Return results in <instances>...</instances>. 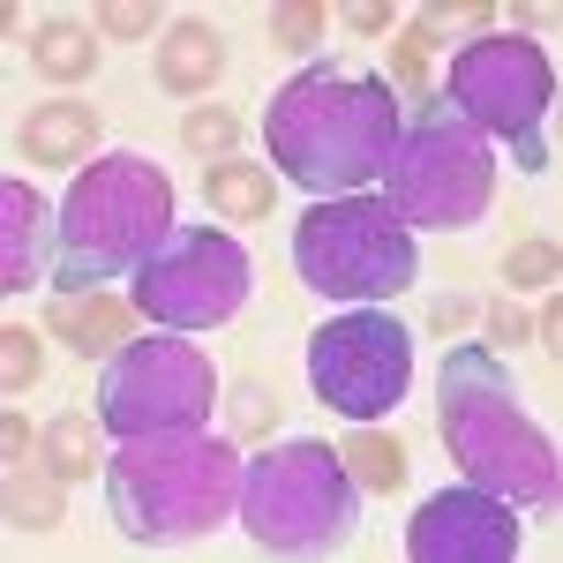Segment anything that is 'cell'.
I'll return each instance as SVG.
<instances>
[{"instance_id":"27","label":"cell","mask_w":563,"mask_h":563,"mask_svg":"<svg viewBox=\"0 0 563 563\" xmlns=\"http://www.w3.org/2000/svg\"><path fill=\"white\" fill-rule=\"evenodd\" d=\"M0 376H8V390H31L38 384V331H31V323H8V331H0Z\"/></svg>"},{"instance_id":"21","label":"cell","mask_w":563,"mask_h":563,"mask_svg":"<svg viewBox=\"0 0 563 563\" xmlns=\"http://www.w3.org/2000/svg\"><path fill=\"white\" fill-rule=\"evenodd\" d=\"M31 60H38V76H53V84H84L90 68H98V38H90L84 23L53 15V23H38V38H31Z\"/></svg>"},{"instance_id":"4","label":"cell","mask_w":563,"mask_h":563,"mask_svg":"<svg viewBox=\"0 0 563 563\" xmlns=\"http://www.w3.org/2000/svg\"><path fill=\"white\" fill-rule=\"evenodd\" d=\"M233 496H241V451L211 429L121 435L106 451V511L143 549L225 526Z\"/></svg>"},{"instance_id":"15","label":"cell","mask_w":563,"mask_h":563,"mask_svg":"<svg viewBox=\"0 0 563 563\" xmlns=\"http://www.w3.org/2000/svg\"><path fill=\"white\" fill-rule=\"evenodd\" d=\"M15 151L31 166H90V151H98V106H84V98H45L38 113L15 129Z\"/></svg>"},{"instance_id":"31","label":"cell","mask_w":563,"mask_h":563,"mask_svg":"<svg viewBox=\"0 0 563 563\" xmlns=\"http://www.w3.org/2000/svg\"><path fill=\"white\" fill-rule=\"evenodd\" d=\"M488 339H496V346H526V308L519 301H496V308H488Z\"/></svg>"},{"instance_id":"6","label":"cell","mask_w":563,"mask_h":563,"mask_svg":"<svg viewBox=\"0 0 563 563\" xmlns=\"http://www.w3.org/2000/svg\"><path fill=\"white\" fill-rule=\"evenodd\" d=\"M496 196V151L488 135L443 98H413L398 113V143H390V166H384V203L406 225H435V233H459L474 225Z\"/></svg>"},{"instance_id":"20","label":"cell","mask_w":563,"mask_h":563,"mask_svg":"<svg viewBox=\"0 0 563 563\" xmlns=\"http://www.w3.org/2000/svg\"><path fill=\"white\" fill-rule=\"evenodd\" d=\"M346 474H353V488H368V496H398L406 488V443L398 435H384L376 421H361V429L346 435Z\"/></svg>"},{"instance_id":"2","label":"cell","mask_w":563,"mask_h":563,"mask_svg":"<svg viewBox=\"0 0 563 563\" xmlns=\"http://www.w3.org/2000/svg\"><path fill=\"white\" fill-rule=\"evenodd\" d=\"M435 435H443L451 466H466V481L504 496V504H549L563 481L549 429H533L511 368L488 346L443 353V368H435Z\"/></svg>"},{"instance_id":"29","label":"cell","mask_w":563,"mask_h":563,"mask_svg":"<svg viewBox=\"0 0 563 563\" xmlns=\"http://www.w3.org/2000/svg\"><path fill=\"white\" fill-rule=\"evenodd\" d=\"M98 23H106V38H151L158 31V8L151 0H113Z\"/></svg>"},{"instance_id":"19","label":"cell","mask_w":563,"mask_h":563,"mask_svg":"<svg viewBox=\"0 0 563 563\" xmlns=\"http://www.w3.org/2000/svg\"><path fill=\"white\" fill-rule=\"evenodd\" d=\"M38 466H53L60 481H90L106 474V435L90 413H60V421H45L38 435Z\"/></svg>"},{"instance_id":"30","label":"cell","mask_w":563,"mask_h":563,"mask_svg":"<svg viewBox=\"0 0 563 563\" xmlns=\"http://www.w3.org/2000/svg\"><path fill=\"white\" fill-rule=\"evenodd\" d=\"M0 459H8V466H31V459H38V429H31L23 413H0Z\"/></svg>"},{"instance_id":"32","label":"cell","mask_w":563,"mask_h":563,"mask_svg":"<svg viewBox=\"0 0 563 563\" xmlns=\"http://www.w3.org/2000/svg\"><path fill=\"white\" fill-rule=\"evenodd\" d=\"M346 23H353V31H390V8H384V0H361Z\"/></svg>"},{"instance_id":"7","label":"cell","mask_w":563,"mask_h":563,"mask_svg":"<svg viewBox=\"0 0 563 563\" xmlns=\"http://www.w3.org/2000/svg\"><path fill=\"white\" fill-rule=\"evenodd\" d=\"M353 474L339 443L323 435H286L256 459H241V496L233 511L271 556H331L353 533Z\"/></svg>"},{"instance_id":"28","label":"cell","mask_w":563,"mask_h":563,"mask_svg":"<svg viewBox=\"0 0 563 563\" xmlns=\"http://www.w3.org/2000/svg\"><path fill=\"white\" fill-rule=\"evenodd\" d=\"M278 421V398H271V384H233V429L241 435H263Z\"/></svg>"},{"instance_id":"25","label":"cell","mask_w":563,"mask_h":563,"mask_svg":"<svg viewBox=\"0 0 563 563\" xmlns=\"http://www.w3.org/2000/svg\"><path fill=\"white\" fill-rule=\"evenodd\" d=\"M390 84L406 90V106H413V98H429V45L413 38V31H398V38H390Z\"/></svg>"},{"instance_id":"10","label":"cell","mask_w":563,"mask_h":563,"mask_svg":"<svg viewBox=\"0 0 563 563\" xmlns=\"http://www.w3.org/2000/svg\"><path fill=\"white\" fill-rule=\"evenodd\" d=\"M413 384V331L390 308H346L331 323L308 331V390L346 413V421H384L390 406H406Z\"/></svg>"},{"instance_id":"8","label":"cell","mask_w":563,"mask_h":563,"mask_svg":"<svg viewBox=\"0 0 563 563\" xmlns=\"http://www.w3.org/2000/svg\"><path fill=\"white\" fill-rule=\"evenodd\" d=\"M443 98H451L481 135H504L526 174L549 166L541 121H549V98H556V68H549V53L526 38V31L466 38L459 60H451V76H443Z\"/></svg>"},{"instance_id":"14","label":"cell","mask_w":563,"mask_h":563,"mask_svg":"<svg viewBox=\"0 0 563 563\" xmlns=\"http://www.w3.org/2000/svg\"><path fill=\"white\" fill-rule=\"evenodd\" d=\"M0 286L8 294H23V286H38L45 271H53V249H45V196L31 180H8L0 188Z\"/></svg>"},{"instance_id":"9","label":"cell","mask_w":563,"mask_h":563,"mask_svg":"<svg viewBox=\"0 0 563 563\" xmlns=\"http://www.w3.org/2000/svg\"><path fill=\"white\" fill-rule=\"evenodd\" d=\"M129 286H135L129 294L135 316H151L158 331H218V323L241 316L249 286H256V263L225 225H174L135 263Z\"/></svg>"},{"instance_id":"13","label":"cell","mask_w":563,"mask_h":563,"mask_svg":"<svg viewBox=\"0 0 563 563\" xmlns=\"http://www.w3.org/2000/svg\"><path fill=\"white\" fill-rule=\"evenodd\" d=\"M45 331L84 361H113L135 339V301H113L106 286L98 294H53L45 301Z\"/></svg>"},{"instance_id":"33","label":"cell","mask_w":563,"mask_h":563,"mask_svg":"<svg viewBox=\"0 0 563 563\" xmlns=\"http://www.w3.org/2000/svg\"><path fill=\"white\" fill-rule=\"evenodd\" d=\"M459 323H474V301H435V331H459Z\"/></svg>"},{"instance_id":"23","label":"cell","mask_w":563,"mask_h":563,"mask_svg":"<svg viewBox=\"0 0 563 563\" xmlns=\"http://www.w3.org/2000/svg\"><path fill=\"white\" fill-rule=\"evenodd\" d=\"M406 31H413L421 45H435L443 31H459V38H488V8H481V0H466V8H459V0H443V8H429V15H421V23H406Z\"/></svg>"},{"instance_id":"3","label":"cell","mask_w":563,"mask_h":563,"mask_svg":"<svg viewBox=\"0 0 563 563\" xmlns=\"http://www.w3.org/2000/svg\"><path fill=\"white\" fill-rule=\"evenodd\" d=\"M174 233V180L143 151H106L68 180L53 211V294H98L135 278V263Z\"/></svg>"},{"instance_id":"12","label":"cell","mask_w":563,"mask_h":563,"mask_svg":"<svg viewBox=\"0 0 563 563\" xmlns=\"http://www.w3.org/2000/svg\"><path fill=\"white\" fill-rule=\"evenodd\" d=\"M406 556L413 563H511L519 556V504L459 481V488H443V496H429L413 511Z\"/></svg>"},{"instance_id":"1","label":"cell","mask_w":563,"mask_h":563,"mask_svg":"<svg viewBox=\"0 0 563 563\" xmlns=\"http://www.w3.org/2000/svg\"><path fill=\"white\" fill-rule=\"evenodd\" d=\"M398 90L368 68L346 60H308L294 68L271 113H263V143L271 166H286L294 188L308 196H361L368 180H384L390 143H398Z\"/></svg>"},{"instance_id":"24","label":"cell","mask_w":563,"mask_h":563,"mask_svg":"<svg viewBox=\"0 0 563 563\" xmlns=\"http://www.w3.org/2000/svg\"><path fill=\"white\" fill-rule=\"evenodd\" d=\"M504 278H511L519 294H549V286H556V249H549V241H519V249L504 256Z\"/></svg>"},{"instance_id":"26","label":"cell","mask_w":563,"mask_h":563,"mask_svg":"<svg viewBox=\"0 0 563 563\" xmlns=\"http://www.w3.org/2000/svg\"><path fill=\"white\" fill-rule=\"evenodd\" d=\"M323 38V8L316 0H286V8H271V45H286V53H301V45Z\"/></svg>"},{"instance_id":"11","label":"cell","mask_w":563,"mask_h":563,"mask_svg":"<svg viewBox=\"0 0 563 563\" xmlns=\"http://www.w3.org/2000/svg\"><path fill=\"white\" fill-rule=\"evenodd\" d=\"M218 406V368L196 346H180L174 331H151L106 361L98 413L106 435H158V429H203Z\"/></svg>"},{"instance_id":"17","label":"cell","mask_w":563,"mask_h":563,"mask_svg":"<svg viewBox=\"0 0 563 563\" xmlns=\"http://www.w3.org/2000/svg\"><path fill=\"white\" fill-rule=\"evenodd\" d=\"M203 203H211L225 225L241 218H271L278 211V174L271 166H249V158H218V166H203Z\"/></svg>"},{"instance_id":"22","label":"cell","mask_w":563,"mask_h":563,"mask_svg":"<svg viewBox=\"0 0 563 563\" xmlns=\"http://www.w3.org/2000/svg\"><path fill=\"white\" fill-rule=\"evenodd\" d=\"M180 143L218 166V158H233V143H241V113H233V106H196V113L180 121Z\"/></svg>"},{"instance_id":"5","label":"cell","mask_w":563,"mask_h":563,"mask_svg":"<svg viewBox=\"0 0 563 563\" xmlns=\"http://www.w3.org/2000/svg\"><path fill=\"white\" fill-rule=\"evenodd\" d=\"M294 271L339 308H384L421 278V241L384 196H316L294 225Z\"/></svg>"},{"instance_id":"18","label":"cell","mask_w":563,"mask_h":563,"mask_svg":"<svg viewBox=\"0 0 563 563\" xmlns=\"http://www.w3.org/2000/svg\"><path fill=\"white\" fill-rule=\"evenodd\" d=\"M0 504H8V526H23V533H53V526L68 519V481L53 474V466H8Z\"/></svg>"},{"instance_id":"16","label":"cell","mask_w":563,"mask_h":563,"mask_svg":"<svg viewBox=\"0 0 563 563\" xmlns=\"http://www.w3.org/2000/svg\"><path fill=\"white\" fill-rule=\"evenodd\" d=\"M225 76V38H218L211 23H174L166 45H158V90H174V98H203V90Z\"/></svg>"}]
</instances>
